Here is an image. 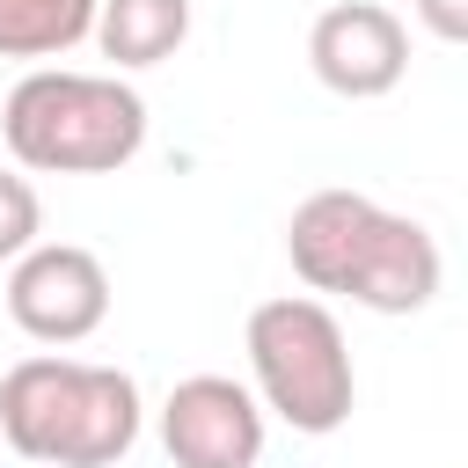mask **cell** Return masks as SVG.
I'll return each instance as SVG.
<instances>
[{"instance_id": "2", "label": "cell", "mask_w": 468, "mask_h": 468, "mask_svg": "<svg viewBox=\"0 0 468 468\" xmlns=\"http://www.w3.org/2000/svg\"><path fill=\"white\" fill-rule=\"evenodd\" d=\"M139 380L88 358H15L0 380V446L37 468H117L139 446Z\"/></svg>"}, {"instance_id": "11", "label": "cell", "mask_w": 468, "mask_h": 468, "mask_svg": "<svg viewBox=\"0 0 468 468\" xmlns=\"http://www.w3.org/2000/svg\"><path fill=\"white\" fill-rule=\"evenodd\" d=\"M410 7L439 44H468V0H410Z\"/></svg>"}, {"instance_id": "5", "label": "cell", "mask_w": 468, "mask_h": 468, "mask_svg": "<svg viewBox=\"0 0 468 468\" xmlns=\"http://www.w3.org/2000/svg\"><path fill=\"white\" fill-rule=\"evenodd\" d=\"M7 322L29 344H88L110 322V271L80 241H29L7 263Z\"/></svg>"}, {"instance_id": "4", "label": "cell", "mask_w": 468, "mask_h": 468, "mask_svg": "<svg viewBox=\"0 0 468 468\" xmlns=\"http://www.w3.org/2000/svg\"><path fill=\"white\" fill-rule=\"evenodd\" d=\"M249 395L292 424L300 439H329L351 424V402H358V373H351V344H344V322L314 300V292H278L263 307H249Z\"/></svg>"}, {"instance_id": "8", "label": "cell", "mask_w": 468, "mask_h": 468, "mask_svg": "<svg viewBox=\"0 0 468 468\" xmlns=\"http://www.w3.org/2000/svg\"><path fill=\"white\" fill-rule=\"evenodd\" d=\"M88 37H95L102 58H117L124 73L161 66V58H176L183 37H190V0H95V29H88Z\"/></svg>"}, {"instance_id": "7", "label": "cell", "mask_w": 468, "mask_h": 468, "mask_svg": "<svg viewBox=\"0 0 468 468\" xmlns=\"http://www.w3.org/2000/svg\"><path fill=\"white\" fill-rule=\"evenodd\" d=\"M307 66H314V80L329 95L373 102V95L402 88V73H410V29L380 0H336L307 29Z\"/></svg>"}, {"instance_id": "1", "label": "cell", "mask_w": 468, "mask_h": 468, "mask_svg": "<svg viewBox=\"0 0 468 468\" xmlns=\"http://www.w3.org/2000/svg\"><path fill=\"white\" fill-rule=\"evenodd\" d=\"M285 263L307 292H336L373 314H417L431 307L446 263L439 241L410 219L373 205L366 190H314L285 219Z\"/></svg>"}, {"instance_id": "6", "label": "cell", "mask_w": 468, "mask_h": 468, "mask_svg": "<svg viewBox=\"0 0 468 468\" xmlns=\"http://www.w3.org/2000/svg\"><path fill=\"white\" fill-rule=\"evenodd\" d=\"M161 446L176 468H256L263 461V402L234 373H190L161 402Z\"/></svg>"}, {"instance_id": "9", "label": "cell", "mask_w": 468, "mask_h": 468, "mask_svg": "<svg viewBox=\"0 0 468 468\" xmlns=\"http://www.w3.org/2000/svg\"><path fill=\"white\" fill-rule=\"evenodd\" d=\"M88 29L95 0H0V58H66Z\"/></svg>"}, {"instance_id": "3", "label": "cell", "mask_w": 468, "mask_h": 468, "mask_svg": "<svg viewBox=\"0 0 468 468\" xmlns=\"http://www.w3.org/2000/svg\"><path fill=\"white\" fill-rule=\"evenodd\" d=\"M0 139L29 176H117L146 146V102L117 73L37 66L7 88Z\"/></svg>"}, {"instance_id": "10", "label": "cell", "mask_w": 468, "mask_h": 468, "mask_svg": "<svg viewBox=\"0 0 468 468\" xmlns=\"http://www.w3.org/2000/svg\"><path fill=\"white\" fill-rule=\"evenodd\" d=\"M44 234V205H37V183L0 168V263H15L29 241Z\"/></svg>"}]
</instances>
